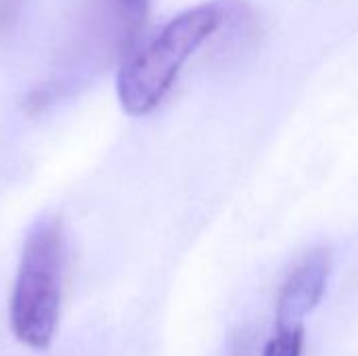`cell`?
<instances>
[{"label": "cell", "mask_w": 358, "mask_h": 356, "mask_svg": "<svg viewBox=\"0 0 358 356\" xmlns=\"http://www.w3.org/2000/svg\"><path fill=\"white\" fill-rule=\"evenodd\" d=\"M224 6L197 4L170 19L117 71V99L128 115L151 113L172 88L187 59L222 25Z\"/></svg>", "instance_id": "cell-1"}, {"label": "cell", "mask_w": 358, "mask_h": 356, "mask_svg": "<svg viewBox=\"0 0 358 356\" xmlns=\"http://www.w3.org/2000/svg\"><path fill=\"white\" fill-rule=\"evenodd\" d=\"M63 227L57 218L38 220L25 237L10 294V329L34 350H46L59 329L63 302Z\"/></svg>", "instance_id": "cell-2"}, {"label": "cell", "mask_w": 358, "mask_h": 356, "mask_svg": "<svg viewBox=\"0 0 358 356\" xmlns=\"http://www.w3.org/2000/svg\"><path fill=\"white\" fill-rule=\"evenodd\" d=\"M329 271V252L315 250L287 275L277 298V327L304 325V317H308L325 296Z\"/></svg>", "instance_id": "cell-3"}, {"label": "cell", "mask_w": 358, "mask_h": 356, "mask_svg": "<svg viewBox=\"0 0 358 356\" xmlns=\"http://www.w3.org/2000/svg\"><path fill=\"white\" fill-rule=\"evenodd\" d=\"M149 8L151 0H99L96 29L107 55L124 59L130 55L145 27Z\"/></svg>", "instance_id": "cell-4"}, {"label": "cell", "mask_w": 358, "mask_h": 356, "mask_svg": "<svg viewBox=\"0 0 358 356\" xmlns=\"http://www.w3.org/2000/svg\"><path fill=\"white\" fill-rule=\"evenodd\" d=\"M304 325L277 327V334L266 342L262 356H302L304 353Z\"/></svg>", "instance_id": "cell-5"}, {"label": "cell", "mask_w": 358, "mask_h": 356, "mask_svg": "<svg viewBox=\"0 0 358 356\" xmlns=\"http://www.w3.org/2000/svg\"><path fill=\"white\" fill-rule=\"evenodd\" d=\"M19 6H21V0H0V34H4L13 25L19 13Z\"/></svg>", "instance_id": "cell-6"}]
</instances>
